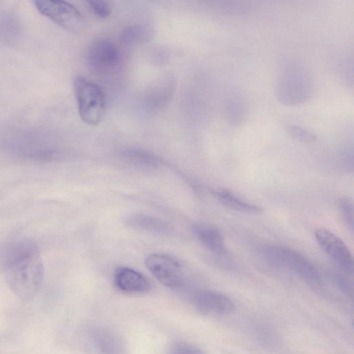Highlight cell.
<instances>
[{"instance_id": "6da1fadb", "label": "cell", "mask_w": 354, "mask_h": 354, "mask_svg": "<svg viewBox=\"0 0 354 354\" xmlns=\"http://www.w3.org/2000/svg\"><path fill=\"white\" fill-rule=\"evenodd\" d=\"M1 266L6 281L18 297H33L40 288L44 274L37 245L23 239L10 243L3 252Z\"/></svg>"}, {"instance_id": "7a4b0ae2", "label": "cell", "mask_w": 354, "mask_h": 354, "mask_svg": "<svg viewBox=\"0 0 354 354\" xmlns=\"http://www.w3.org/2000/svg\"><path fill=\"white\" fill-rule=\"evenodd\" d=\"M276 96L286 105H296L308 100L313 82L307 70L297 62H288L282 68L276 85Z\"/></svg>"}, {"instance_id": "3957f363", "label": "cell", "mask_w": 354, "mask_h": 354, "mask_svg": "<svg viewBox=\"0 0 354 354\" xmlns=\"http://www.w3.org/2000/svg\"><path fill=\"white\" fill-rule=\"evenodd\" d=\"M73 86L82 120L91 126L97 125L105 114V97L102 88L82 75L75 78Z\"/></svg>"}, {"instance_id": "277c9868", "label": "cell", "mask_w": 354, "mask_h": 354, "mask_svg": "<svg viewBox=\"0 0 354 354\" xmlns=\"http://www.w3.org/2000/svg\"><path fill=\"white\" fill-rule=\"evenodd\" d=\"M7 145L13 153L35 161L51 160L58 153L51 140L43 132H15L8 138Z\"/></svg>"}, {"instance_id": "5b68a950", "label": "cell", "mask_w": 354, "mask_h": 354, "mask_svg": "<svg viewBox=\"0 0 354 354\" xmlns=\"http://www.w3.org/2000/svg\"><path fill=\"white\" fill-rule=\"evenodd\" d=\"M262 252L272 265L291 270L309 283L320 281L317 268L299 252L285 246L268 245L262 250Z\"/></svg>"}, {"instance_id": "8992f818", "label": "cell", "mask_w": 354, "mask_h": 354, "mask_svg": "<svg viewBox=\"0 0 354 354\" xmlns=\"http://www.w3.org/2000/svg\"><path fill=\"white\" fill-rule=\"evenodd\" d=\"M37 10L59 26L69 32L83 30L85 21L80 12L72 4L64 1H35Z\"/></svg>"}, {"instance_id": "52a82bcc", "label": "cell", "mask_w": 354, "mask_h": 354, "mask_svg": "<svg viewBox=\"0 0 354 354\" xmlns=\"http://www.w3.org/2000/svg\"><path fill=\"white\" fill-rule=\"evenodd\" d=\"M145 263L151 274L161 283L170 288L183 286V266L175 258L163 254H153L146 257Z\"/></svg>"}, {"instance_id": "ba28073f", "label": "cell", "mask_w": 354, "mask_h": 354, "mask_svg": "<svg viewBox=\"0 0 354 354\" xmlns=\"http://www.w3.org/2000/svg\"><path fill=\"white\" fill-rule=\"evenodd\" d=\"M120 60L118 46L108 38L95 40L87 53V62L91 69L100 73H105L117 67Z\"/></svg>"}, {"instance_id": "9c48e42d", "label": "cell", "mask_w": 354, "mask_h": 354, "mask_svg": "<svg viewBox=\"0 0 354 354\" xmlns=\"http://www.w3.org/2000/svg\"><path fill=\"white\" fill-rule=\"evenodd\" d=\"M322 250L345 272L353 273V255L345 243L335 234L326 229H318L315 233Z\"/></svg>"}, {"instance_id": "30bf717a", "label": "cell", "mask_w": 354, "mask_h": 354, "mask_svg": "<svg viewBox=\"0 0 354 354\" xmlns=\"http://www.w3.org/2000/svg\"><path fill=\"white\" fill-rule=\"evenodd\" d=\"M195 308L207 315H225L232 312L233 301L226 295L213 290H201L193 297Z\"/></svg>"}, {"instance_id": "8fae6325", "label": "cell", "mask_w": 354, "mask_h": 354, "mask_svg": "<svg viewBox=\"0 0 354 354\" xmlns=\"http://www.w3.org/2000/svg\"><path fill=\"white\" fill-rule=\"evenodd\" d=\"M113 281L120 290L127 293H145L151 289L149 281L143 274L128 267L117 268L114 271Z\"/></svg>"}, {"instance_id": "7c38bea8", "label": "cell", "mask_w": 354, "mask_h": 354, "mask_svg": "<svg viewBox=\"0 0 354 354\" xmlns=\"http://www.w3.org/2000/svg\"><path fill=\"white\" fill-rule=\"evenodd\" d=\"M192 230L196 239L209 251L217 255L225 254V241L217 228L205 223H197L193 225Z\"/></svg>"}, {"instance_id": "4fadbf2b", "label": "cell", "mask_w": 354, "mask_h": 354, "mask_svg": "<svg viewBox=\"0 0 354 354\" xmlns=\"http://www.w3.org/2000/svg\"><path fill=\"white\" fill-rule=\"evenodd\" d=\"M125 223L131 228L159 235H168L171 231L170 225L165 221L142 214L129 216Z\"/></svg>"}, {"instance_id": "5bb4252c", "label": "cell", "mask_w": 354, "mask_h": 354, "mask_svg": "<svg viewBox=\"0 0 354 354\" xmlns=\"http://www.w3.org/2000/svg\"><path fill=\"white\" fill-rule=\"evenodd\" d=\"M92 338L98 354H126L123 342L111 331L95 330Z\"/></svg>"}, {"instance_id": "9a60e30c", "label": "cell", "mask_w": 354, "mask_h": 354, "mask_svg": "<svg viewBox=\"0 0 354 354\" xmlns=\"http://www.w3.org/2000/svg\"><path fill=\"white\" fill-rule=\"evenodd\" d=\"M154 31L149 25L134 24L125 27L120 33L122 44L135 46L149 42L153 37Z\"/></svg>"}, {"instance_id": "2e32d148", "label": "cell", "mask_w": 354, "mask_h": 354, "mask_svg": "<svg viewBox=\"0 0 354 354\" xmlns=\"http://www.w3.org/2000/svg\"><path fill=\"white\" fill-rule=\"evenodd\" d=\"M214 196L225 206L236 212L247 214H257L263 208L259 205L243 201L230 191L221 189L214 192Z\"/></svg>"}, {"instance_id": "e0dca14e", "label": "cell", "mask_w": 354, "mask_h": 354, "mask_svg": "<svg viewBox=\"0 0 354 354\" xmlns=\"http://www.w3.org/2000/svg\"><path fill=\"white\" fill-rule=\"evenodd\" d=\"M20 28L17 17L9 11L0 12V41L12 43L19 34Z\"/></svg>"}, {"instance_id": "ac0fdd59", "label": "cell", "mask_w": 354, "mask_h": 354, "mask_svg": "<svg viewBox=\"0 0 354 354\" xmlns=\"http://www.w3.org/2000/svg\"><path fill=\"white\" fill-rule=\"evenodd\" d=\"M122 156L129 164L140 168L151 169L156 167L158 165V161L154 156L140 149H127Z\"/></svg>"}, {"instance_id": "d6986e66", "label": "cell", "mask_w": 354, "mask_h": 354, "mask_svg": "<svg viewBox=\"0 0 354 354\" xmlns=\"http://www.w3.org/2000/svg\"><path fill=\"white\" fill-rule=\"evenodd\" d=\"M286 129L289 136L298 141L312 142L316 140L315 133L304 127L297 124H288Z\"/></svg>"}, {"instance_id": "ffe728a7", "label": "cell", "mask_w": 354, "mask_h": 354, "mask_svg": "<svg viewBox=\"0 0 354 354\" xmlns=\"http://www.w3.org/2000/svg\"><path fill=\"white\" fill-rule=\"evenodd\" d=\"M240 97H232L231 101L227 104V111L229 112V117L232 122L239 123L243 120L245 115V105L241 101Z\"/></svg>"}, {"instance_id": "44dd1931", "label": "cell", "mask_w": 354, "mask_h": 354, "mask_svg": "<svg viewBox=\"0 0 354 354\" xmlns=\"http://www.w3.org/2000/svg\"><path fill=\"white\" fill-rule=\"evenodd\" d=\"M339 209L343 220L347 227L353 231L354 215H353V204L349 198H342L339 201Z\"/></svg>"}, {"instance_id": "7402d4cb", "label": "cell", "mask_w": 354, "mask_h": 354, "mask_svg": "<svg viewBox=\"0 0 354 354\" xmlns=\"http://www.w3.org/2000/svg\"><path fill=\"white\" fill-rule=\"evenodd\" d=\"M87 3L93 12L100 18H106L111 12V5L108 1L91 0Z\"/></svg>"}, {"instance_id": "603a6c76", "label": "cell", "mask_w": 354, "mask_h": 354, "mask_svg": "<svg viewBox=\"0 0 354 354\" xmlns=\"http://www.w3.org/2000/svg\"><path fill=\"white\" fill-rule=\"evenodd\" d=\"M167 354H205L199 348L185 342L174 344L168 351Z\"/></svg>"}]
</instances>
